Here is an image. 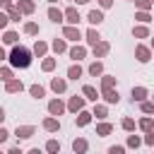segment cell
<instances>
[{
    "mask_svg": "<svg viewBox=\"0 0 154 154\" xmlns=\"http://www.w3.org/2000/svg\"><path fill=\"white\" fill-rule=\"evenodd\" d=\"M137 10H152V0H132Z\"/></svg>",
    "mask_w": 154,
    "mask_h": 154,
    "instance_id": "obj_42",
    "label": "cell"
},
{
    "mask_svg": "<svg viewBox=\"0 0 154 154\" xmlns=\"http://www.w3.org/2000/svg\"><path fill=\"white\" fill-rule=\"evenodd\" d=\"M22 89H24V82L17 79V77H10V79L5 82V91H7V94H19Z\"/></svg>",
    "mask_w": 154,
    "mask_h": 154,
    "instance_id": "obj_11",
    "label": "cell"
},
{
    "mask_svg": "<svg viewBox=\"0 0 154 154\" xmlns=\"http://www.w3.org/2000/svg\"><path fill=\"white\" fill-rule=\"evenodd\" d=\"M51 48H53V53H55V55H60V53H65V51H67V41H65V38H53Z\"/></svg>",
    "mask_w": 154,
    "mask_h": 154,
    "instance_id": "obj_27",
    "label": "cell"
},
{
    "mask_svg": "<svg viewBox=\"0 0 154 154\" xmlns=\"http://www.w3.org/2000/svg\"><path fill=\"white\" fill-rule=\"evenodd\" d=\"M24 34H29V36H38V24L36 22H24Z\"/></svg>",
    "mask_w": 154,
    "mask_h": 154,
    "instance_id": "obj_36",
    "label": "cell"
},
{
    "mask_svg": "<svg viewBox=\"0 0 154 154\" xmlns=\"http://www.w3.org/2000/svg\"><path fill=\"white\" fill-rule=\"evenodd\" d=\"M103 19H106V17H103V10H89V14H87V22H89L91 26H99Z\"/></svg>",
    "mask_w": 154,
    "mask_h": 154,
    "instance_id": "obj_16",
    "label": "cell"
},
{
    "mask_svg": "<svg viewBox=\"0 0 154 154\" xmlns=\"http://www.w3.org/2000/svg\"><path fill=\"white\" fill-rule=\"evenodd\" d=\"M84 103H87V99L84 96H70V101L65 103V111H70V113H77V111H82L84 108Z\"/></svg>",
    "mask_w": 154,
    "mask_h": 154,
    "instance_id": "obj_6",
    "label": "cell"
},
{
    "mask_svg": "<svg viewBox=\"0 0 154 154\" xmlns=\"http://www.w3.org/2000/svg\"><path fill=\"white\" fill-rule=\"evenodd\" d=\"M120 128H123L125 132H135V128H137V123H135L132 118H123V120H120Z\"/></svg>",
    "mask_w": 154,
    "mask_h": 154,
    "instance_id": "obj_37",
    "label": "cell"
},
{
    "mask_svg": "<svg viewBox=\"0 0 154 154\" xmlns=\"http://www.w3.org/2000/svg\"><path fill=\"white\" fill-rule=\"evenodd\" d=\"M135 19L140 24H149L152 22V14H149V10H140V12H135Z\"/></svg>",
    "mask_w": 154,
    "mask_h": 154,
    "instance_id": "obj_35",
    "label": "cell"
},
{
    "mask_svg": "<svg viewBox=\"0 0 154 154\" xmlns=\"http://www.w3.org/2000/svg\"><path fill=\"white\" fill-rule=\"evenodd\" d=\"M46 152L58 154V152H60V142H58V140H48V142H46Z\"/></svg>",
    "mask_w": 154,
    "mask_h": 154,
    "instance_id": "obj_39",
    "label": "cell"
},
{
    "mask_svg": "<svg viewBox=\"0 0 154 154\" xmlns=\"http://www.w3.org/2000/svg\"><path fill=\"white\" fill-rule=\"evenodd\" d=\"M51 89H53L55 94H65V91H67V79H65V77H53V79H51Z\"/></svg>",
    "mask_w": 154,
    "mask_h": 154,
    "instance_id": "obj_14",
    "label": "cell"
},
{
    "mask_svg": "<svg viewBox=\"0 0 154 154\" xmlns=\"http://www.w3.org/2000/svg\"><path fill=\"white\" fill-rule=\"evenodd\" d=\"M67 55H70V60H75V63L84 60V58H87V46H82V43H75L72 48H67Z\"/></svg>",
    "mask_w": 154,
    "mask_h": 154,
    "instance_id": "obj_5",
    "label": "cell"
},
{
    "mask_svg": "<svg viewBox=\"0 0 154 154\" xmlns=\"http://www.w3.org/2000/svg\"><path fill=\"white\" fill-rule=\"evenodd\" d=\"M82 38H84V41H87L89 46H94V43H96V41L101 38V34H99V29H96V26H91V29H87V31L82 34Z\"/></svg>",
    "mask_w": 154,
    "mask_h": 154,
    "instance_id": "obj_19",
    "label": "cell"
},
{
    "mask_svg": "<svg viewBox=\"0 0 154 154\" xmlns=\"http://www.w3.org/2000/svg\"><path fill=\"white\" fill-rule=\"evenodd\" d=\"M111 132H113V125H111V123H106V120H103V123H99V125H96V135H99V137H108Z\"/></svg>",
    "mask_w": 154,
    "mask_h": 154,
    "instance_id": "obj_30",
    "label": "cell"
},
{
    "mask_svg": "<svg viewBox=\"0 0 154 154\" xmlns=\"http://www.w3.org/2000/svg\"><path fill=\"white\" fill-rule=\"evenodd\" d=\"M10 77H14V72H12V67H0V79H2V82H7Z\"/></svg>",
    "mask_w": 154,
    "mask_h": 154,
    "instance_id": "obj_41",
    "label": "cell"
},
{
    "mask_svg": "<svg viewBox=\"0 0 154 154\" xmlns=\"http://www.w3.org/2000/svg\"><path fill=\"white\" fill-rule=\"evenodd\" d=\"M137 128H140L142 132H147V130H154V120H152V116L147 113L144 118H140V120H137Z\"/></svg>",
    "mask_w": 154,
    "mask_h": 154,
    "instance_id": "obj_28",
    "label": "cell"
},
{
    "mask_svg": "<svg viewBox=\"0 0 154 154\" xmlns=\"http://www.w3.org/2000/svg\"><path fill=\"white\" fill-rule=\"evenodd\" d=\"M91 118H94V116H91V111H84V108H82V111H77L75 125H77V128H87V125L91 123Z\"/></svg>",
    "mask_w": 154,
    "mask_h": 154,
    "instance_id": "obj_12",
    "label": "cell"
},
{
    "mask_svg": "<svg viewBox=\"0 0 154 154\" xmlns=\"http://www.w3.org/2000/svg\"><path fill=\"white\" fill-rule=\"evenodd\" d=\"M43 130L46 132H58L60 130V118H55V116H48V118H43Z\"/></svg>",
    "mask_w": 154,
    "mask_h": 154,
    "instance_id": "obj_13",
    "label": "cell"
},
{
    "mask_svg": "<svg viewBox=\"0 0 154 154\" xmlns=\"http://www.w3.org/2000/svg\"><path fill=\"white\" fill-rule=\"evenodd\" d=\"M46 14H48V19H51L53 24H63V10H60V7H55V5H51Z\"/></svg>",
    "mask_w": 154,
    "mask_h": 154,
    "instance_id": "obj_18",
    "label": "cell"
},
{
    "mask_svg": "<svg viewBox=\"0 0 154 154\" xmlns=\"http://www.w3.org/2000/svg\"><path fill=\"white\" fill-rule=\"evenodd\" d=\"M99 99H103L106 103H118L120 101V94H118L116 87H111V89H101L99 91Z\"/></svg>",
    "mask_w": 154,
    "mask_h": 154,
    "instance_id": "obj_8",
    "label": "cell"
},
{
    "mask_svg": "<svg viewBox=\"0 0 154 154\" xmlns=\"http://www.w3.org/2000/svg\"><path fill=\"white\" fill-rule=\"evenodd\" d=\"M12 5V0H0V10H7Z\"/></svg>",
    "mask_w": 154,
    "mask_h": 154,
    "instance_id": "obj_48",
    "label": "cell"
},
{
    "mask_svg": "<svg viewBox=\"0 0 154 154\" xmlns=\"http://www.w3.org/2000/svg\"><path fill=\"white\" fill-rule=\"evenodd\" d=\"M63 38L65 41H82V31H79V26L77 24H65L63 26Z\"/></svg>",
    "mask_w": 154,
    "mask_h": 154,
    "instance_id": "obj_2",
    "label": "cell"
},
{
    "mask_svg": "<svg viewBox=\"0 0 154 154\" xmlns=\"http://www.w3.org/2000/svg\"><path fill=\"white\" fill-rule=\"evenodd\" d=\"M2 60H7V53H5V48L0 46V63H2Z\"/></svg>",
    "mask_w": 154,
    "mask_h": 154,
    "instance_id": "obj_49",
    "label": "cell"
},
{
    "mask_svg": "<svg viewBox=\"0 0 154 154\" xmlns=\"http://www.w3.org/2000/svg\"><path fill=\"white\" fill-rule=\"evenodd\" d=\"M48 2H51V5H55V2H60V0H48Z\"/></svg>",
    "mask_w": 154,
    "mask_h": 154,
    "instance_id": "obj_52",
    "label": "cell"
},
{
    "mask_svg": "<svg viewBox=\"0 0 154 154\" xmlns=\"http://www.w3.org/2000/svg\"><path fill=\"white\" fill-rule=\"evenodd\" d=\"M17 38H19L17 31H5V34H2V43H5V46H14Z\"/></svg>",
    "mask_w": 154,
    "mask_h": 154,
    "instance_id": "obj_33",
    "label": "cell"
},
{
    "mask_svg": "<svg viewBox=\"0 0 154 154\" xmlns=\"http://www.w3.org/2000/svg\"><path fill=\"white\" fill-rule=\"evenodd\" d=\"M29 96L36 99V101L43 99V96H46V87H43V84H31V87H29Z\"/></svg>",
    "mask_w": 154,
    "mask_h": 154,
    "instance_id": "obj_25",
    "label": "cell"
},
{
    "mask_svg": "<svg viewBox=\"0 0 154 154\" xmlns=\"http://www.w3.org/2000/svg\"><path fill=\"white\" fill-rule=\"evenodd\" d=\"M130 96H132V103H140V101H144V99L149 96V89H147V87H132Z\"/></svg>",
    "mask_w": 154,
    "mask_h": 154,
    "instance_id": "obj_15",
    "label": "cell"
},
{
    "mask_svg": "<svg viewBox=\"0 0 154 154\" xmlns=\"http://www.w3.org/2000/svg\"><path fill=\"white\" fill-rule=\"evenodd\" d=\"M99 2V7L101 10H108V7H113V0H96Z\"/></svg>",
    "mask_w": 154,
    "mask_h": 154,
    "instance_id": "obj_46",
    "label": "cell"
},
{
    "mask_svg": "<svg viewBox=\"0 0 154 154\" xmlns=\"http://www.w3.org/2000/svg\"><path fill=\"white\" fill-rule=\"evenodd\" d=\"M31 53H34V55H38V58L48 55V43H46V41H41V38H36V41H34V48H31Z\"/></svg>",
    "mask_w": 154,
    "mask_h": 154,
    "instance_id": "obj_20",
    "label": "cell"
},
{
    "mask_svg": "<svg viewBox=\"0 0 154 154\" xmlns=\"http://www.w3.org/2000/svg\"><path fill=\"white\" fill-rule=\"evenodd\" d=\"M108 51H111V43H108V41H103V38H99V41L91 46L94 58H106V55H108Z\"/></svg>",
    "mask_w": 154,
    "mask_h": 154,
    "instance_id": "obj_4",
    "label": "cell"
},
{
    "mask_svg": "<svg viewBox=\"0 0 154 154\" xmlns=\"http://www.w3.org/2000/svg\"><path fill=\"white\" fill-rule=\"evenodd\" d=\"M36 135V128L34 125H17V130H14V137L17 140H31Z\"/></svg>",
    "mask_w": 154,
    "mask_h": 154,
    "instance_id": "obj_9",
    "label": "cell"
},
{
    "mask_svg": "<svg viewBox=\"0 0 154 154\" xmlns=\"http://www.w3.org/2000/svg\"><path fill=\"white\" fill-rule=\"evenodd\" d=\"M123 152H125L123 144H113V147H108V154H123Z\"/></svg>",
    "mask_w": 154,
    "mask_h": 154,
    "instance_id": "obj_44",
    "label": "cell"
},
{
    "mask_svg": "<svg viewBox=\"0 0 154 154\" xmlns=\"http://www.w3.org/2000/svg\"><path fill=\"white\" fill-rule=\"evenodd\" d=\"M82 75H84V70H82V65H79V63H72V65L67 67V79H75V82H77Z\"/></svg>",
    "mask_w": 154,
    "mask_h": 154,
    "instance_id": "obj_21",
    "label": "cell"
},
{
    "mask_svg": "<svg viewBox=\"0 0 154 154\" xmlns=\"http://www.w3.org/2000/svg\"><path fill=\"white\" fill-rule=\"evenodd\" d=\"M130 2H132V0H130Z\"/></svg>",
    "mask_w": 154,
    "mask_h": 154,
    "instance_id": "obj_53",
    "label": "cell"
},
{
    "mask_svg": "<svg viewBox=\"0 0 154 154\" xmlns=\"http://www.w3.org/2000/svg\"><path fill=\"white\" fill-rule=\"evenodd\" d=\"M5 12H7V19H10V22H19V19H22V12H19L14 5H10Z\"/></svg>",
    "mask_w": 154,
    "mask_h": 154,
    "instance_id": "obj_34",
    "label": "cell"
},
{
    "mask_svg": "<svg viewBox=\"0 0 154 154\" xmlns=\"http://www.w3.org/2000/svg\"><path fill=\"white\" fill-rule=\"evenodd\" d=\"M140 144H142V137L140 135H128V147L130 149H137Z\"/></svg>",
    "mask_w": 154,
    "mask_h": 154,
    "instance_id": "obj_38",
    "label": "cell"
},
{
    "mask_svg": "<svg viewBox=\"0 0 154 154\" xmlns=\"http://www.w3.org/2000/svg\"><path fill=\"white\" fill-rule=\"evenodd\" d=\"M82 96H84L87 101H99V91H96V87H91V84H84V87H82Z\"/></svg>",
    "mask_w": 154,
    "mask_h": 154,
    "instance_id": "obj_22",
    "label": "cell"
},
{
    "mask_svg": "<svg viewBox=\"0 0 154 154\" xmlns=\"http://www.w3.org/2000/svg\"><path fill=\"white\" fill-rule=\"evenodd\" d=\"M132 36L135 38H149V26L147 24H135L132 26Z\"/></svg>",
    "mask_w": 154,
    "mask_h": 154,
    "instance_id": "obj_24",
    "label": "cell"
},
{
    "mask_svg": "<svg viewBox=\"0 0 154 154\" xmlns=\"http://www.w3.org/2000/svg\"><path fill=\"white\" fill-rule=\"evenodd\" d=\"M147 147H154V130H147L144 132V140H142Z\"/></svg>",
    "mask_w": 154,
    "mask_h": 154,
    "instance_id": "obj_43",
    "label": "cell"
},
{
    "mask_svg": "<svg viewBox=\"0 0 154 154\" xmlns=\"http://www.w3.org/2000/svg\"><path fill=\"white\" fill-rule=\"evenodd\" d=\"M31 55H34V53H31L26 46L14 43V46H12V51L7 53V60H10V65H12V67L24 70V67H29V65H31Z\"/></svg>",
    "mask_w": 154,
    "mask_h": 154,
    "instance_id": "obj_1",
    "label": "cell"
},
{
    "mask_svg": "<svg viewBox=\"0 0 154 154\" xmlns=\"http://www.w3.org/2000/svg\"><path fill=\"white\" fill-rule=\"evenodd\" d=\"M99 79H101V89H111V87H116V77L113 75H99Z\"/></svg>",
    "mask_w": 154,
    "mask_h": 154,
    "instance_id": "obj_32",
    "label": "cell"
},
{
    "mask_svg": "<svg viewBox=\"0 0 154 154\" xmlns=\"http://www.w3.org/2000/svg\"><path fill=\"white\" fill-rule=\"evenodd\" d=\"M140 108H142V113H154V103H152V101H147V99H144V101H140Z\"/></svg>",
    "mask_w": 154,
    "mask_h": 154,
    "instance_id": "obj_40",
    "label": "cell"
},
{
    "mask_svg": "<svg viewBox=\"0 0 154 154\" xmlns=\"http://www.w3.org/2000/svg\"><path fill=\"white\" fill-rule=\"evenodd\" d=\"M63 113H65V101H63L60 96H58V99H51V101H48V116H55V118H58V116H63Z\"/></svg>",
    "mask_w": 154,
    "mask_h": 154,
    "instance_id": "obj_7",
    "label": "cell"
},
{
    "mask_svg": "<svg viewBox=\"0 0 154 154\" xmlns=\"http://www.w3.org/2000/svg\"><path fill=\"white\" fill-rule=\"evenodd\" d=\"M63 22H67V24H79V22H82V17H79V10H77L75 5L65 7V10H63Z\"/></svg>",
    "mask_w": 154,
    "mask_h": 154,
    "instance_id": "obj_3",
    "label": "cell"
},
{
    "mask_svg": "<svg viewBox=\"0 0 154 154\" xmlns=\"http://www.w3.org/2000/svg\"><path fill=\"white\" fill-rule=\"evenodd\" d=\"M135 58H137L140 63H149V60H152V51H149V46H144V43L135 46Z\"/></svg>",
    "mask_w": 154,
    "mask_h": 154,
    "instance_id": "obj_10",
    "label": "cell"
},
{
    "mask_svg": "<svg viewBox=\"0 0 154 154\" xmlns=\"http://www.w3.org/2000/svg\"><path fill=\"white\" fill-rule=\"evenodd\" d=\"M55 65H58V60H55V58L43 55V63H41V70H43V72H53V70H55Z\"/></svg>",
    "mask_w": 154,
    "mask_h": 154,
    "instance_id": "obj_31",
    "label": "cell"
},
{
    "mask_svg": "<svg viewBox=\"0 0 154 154\" xmlns=\"http://www.w3.org/2000/svg\"><path fill=\"white\" fill-rule=\"evenodd\" d=\"M87 2H91V0H75V5H87Z\"/></svg>",
    "mask_w": 154,
    "mask_h": 154,
    "instance_id": "obj_51",
    "label": "cell"
},
{
    "mask_svg": "<svg viewBox=\"0 0 154 154\" xmlns=\"http://www.w3.org/2000/svg\"><path fill=\"white\" fill-rule=\"evenodd\" d=\"M89 149V142L84 140V137H77V140H72V152L75 154H84Z\"/></svg>",
    "mask_w": 154,
    "mask_h": 154,
    "instance_id": "obj_23",
    "label": "cell"
},
{
    "mask_svg": "<svg viewBox=\"0 0 154 154\" xmlns=\"http://www.w3.org/2000/svg\"><path fill=\"white\" fill-rule=\"evenodd\" d=\"M5 118H7V116H5V108H2V106H0V125H2V123H5Z\"/></svg>",
    "mask_w": 154,
    "mask_h": 154,
    "instance_id": "obj_50",
    "label": "cell"
},
{
    "mask_svg": "<svg viewBox=\"0 0 154 154\" xmlns=\"http://www.w3.org/2000/svg\"><path fill=\"white\" fill-rule=\"evenodd\" d=\"M7 24H10V19H7V12H2V10H0V29H7Z\"/></svg>",
    "mask_w": 154,
    "mask_h": 154,
    "instance_id": "obj_45",
    "label": "cell"
},
{
    "mask_svg": "<svg viewBox=\"0 0 154 154\" xmlns=\"http://www.w3.org/2000/svg\"><path fill=\"white\" fill-rule=\"evenodd\" d=\"M14 7H17L22 14H34V10H36V2H34V0H19Z\"/></svg>",
    "mask_w": 154,
    "mask_h": 154,
    "instance_id": "obj_17",
    "label": "cell"
},
{
    "mask_svg": "<svg viewBox=\"0 0 154 154\" xmlns=\"http://www.w3.org/2000/svg\"><path fill=\"white\" fill-rule=\"evenodd\" d=\"M87 72H89L91 77H99V75H103V63H101V60H94V63L87 67Z\"/></svg>",
    "mask_w": 154,
    "mask_h": 154,
    "instance_id": "obj_29",
    "label": "cell"
},
{
    "mask_svg": "<svg viewBox=\"0 0 154 154\" xmlns=\"http://www.w3.org/2000/svg\"><path fill=\"white\" fill-rule=\"evenodd\" d=\"M7 137H10V132H7V130L0 125V144H5V142H7Z\"/></svg>",
    "mask_w": 154,
    "mask_h": 154,
    "instance_id": "obj_47",
    "label": "cell"
},
{
    "mask_svg": "<svg viewBox=\"0 0 154 154\" xmlns=\"http://www.w3.org/2000/svg\"><path fill=\"white\" fill-rule=\"evenodd\" d=\"M91 116H96L99 120H106V118H108V106H103V103H96V101H94V111H91Z\"/></svg>",
    "mask_w": 154,
    "mask_h": 154,
    "instance_id": "obj_26",
    "label": "cell"
}]
</instances>
